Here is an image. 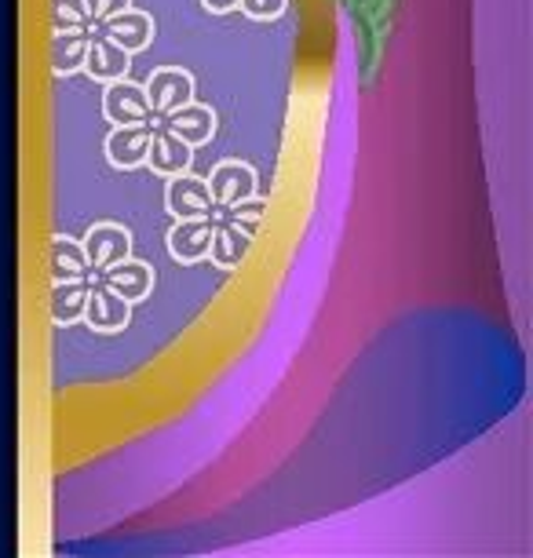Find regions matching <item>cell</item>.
<instances>
[{
	"label": "cell",
	"mask_w": 533,
	"mask_h": 558,
	"mask_svg": "<svg viewBox=\"0 0 533 558\" xmlns=\"http://www.w3.org/2000/svg\"><path fill=\"white\" fill-rule=\"evenodd\" d=\"M85 8H88L92 26H96V23H102V19H110V15L124 12V8H132V0H85Z\"/></svg>",
	"instance_id": "21"
},
{
	"label": "cell",
	"mask_w": 533,
	"mask_h": 558,
	"mask_svg": "<svg viewBox=\"0 0 533 558\" xmlns=\"http://www.w3.org/2000/svg\"><path fill=\"white\" fill-rule=\"evenodd\" d=\"M165 208H169L175 219H208L216 205H213V194H208L205 179L183 172V175L169 179V191H165Z\"/></svg>",
	"instance_id": "6"
},
{
	"label": "cell",
	"mask_w": 533,
	"mask_h": 558,
	"mask_svg": "<svg viewBox=\"0 0 533 558\" xmlns=\"http://www.w3.org/2000/svg\"><path fill=\"white\" fill-rule=\"evenodd\" d=\"M253 252V230L242 223H227V219H213V241H208V256L219 270H238Z\"/></svg>",
	"instance_id": "10"
},
{
	"label": "cell",
	"mask_w": 533,
	"mask_h": 558,
	"mask_svg": "<svg viewBox=\"0 0 533 558\" xmlns=\"http://www.w3.org/2000/svg\"><path fill=\"white\" fill-rule=\"evenodd\" d=\"M143 92H146V102H150L154 118H165V113L180 110L194 99V77L180 66H161L150 73Z\"/></svg>",
	"instance_id": "1"
},
{
	"label": "cell",
	"mask_w": 533,
	"mask_h": 558,
	"mask_svg": "<svg viewBox=\"0 0 533 558\" xmlns=\"http://www.w3.org/2000/svg\"><path fill=\"white\" fill-rule=\"evenodd\" d=\"M92 29H66V34H51L48 59L56 77H73L85 66V51H88Z\"/></svg>",
	"instance_id": "17"
},
{
	"label": "cell",
	"mask_w": 533,
	"mask_h": 558,
	"mask_svg": "<svg viewBox=\"0 0 533 558\" xmlns=\"http://www.w3.org/2000/svg\"><path fill=\"white\" fill-rule=\"evenodd\" d=\"M102 118L110 124H150L154 110L146 102L143 84H132L129 77L110 81L107 92H102Z\"/></svg>",
	"instance_id": "3"
},
{
	"label": "cell",
	"mask_w": 533,
	"mask_h": 558,
	"mask_svg": "<svg viewBox=\"0 0 533 558\" xmlns=\"http://www.w3.org/2000/svg\"><path fill=\"white\" fill-rule=\"evenodd\" d=\"M99 281L110 292H118L121 300H129L132 307H135V303H143L154 292V270L146 267V263L132 259V256L113 263V267H107V270H99Z\"/></svg>",
	"instance_id": "11"
},
{
	"label": "cell",
	"mask_w": 533,
	"mask_h": 558,
	"mask_svg": "<svg viewBox=\"0 0 533 558\" xmlns=\"http://www.w3.org/2000/svg\"><path fill=\"white\" fill-rule=\"evenodd\" d=\"M81 322H88V329H96V332H121V329H129V322H132V303L129 300H121L118 292H110L102 281L96 278L88 286V300H85V318Z\"/></svg>",
	"instance_id": "4"
},
{
	"label": "cell",
	"mask_w": 533,
	"mask_h": 558,
	"mask_svg": "<svg viewBox=\"0 0 533 558\" xmlns=\"http://www.w3.org/2000/svg\"><path fill=\"white\" fill-rule=\"evenodd\" d=\"M81 245H85L92 274L107 270V267H113V263H121V259L132 256V234L124 227H118V223H96L85 234Z\"/></svg>",
	"instance_id": "7"
},
{
	"label": "cell",
	"mask_w": 533,
	"mask_h": 558,
	"mask_svg": "<svg viewBox=\"0 0 533 558\" xmlns=\"http://www.w3.org/2000/svg\"><path fill=\"white\" fill-rule=\"evenodd\" d=\"M205 183H208V194H213L216 208L238 205V202H245V197H253L259 191L256 168L245 165V161H234V157L231 161H219Z\"/></svg>",
	"instance_id": "2"
},
{
	"label": "cell",
	"mask_w": 533,
	"mask_h": 558,
	"mask_svg": "<svg viewBox=\"0 0 533 558\" xmlns=\"http://www.w3.org/2000/svg\"><path fill=\"white\" fill-rule=\"evenodd\" d=\"M150 124H113V132L107 135L102 150H107V161L121 172H132V168L146 165V146H150Z\"/></svg>",
	"instance_id": "8"
},
{
	"label": "cell",
	"mask_w": 533,
	"mask_h": 558,
	"mask_svg": "<svg viewBox=\"0 0 533 558\" xmlns=\"http://www.w3.org/2000/svg\"><path fill=\"white\" fill-rule=\"evenodd\" d=\"M191 161H194V146L183 143L180 135L169 132L165 124H154L150 146H146V165H150V172L172 179V175H183L186 168H191Z\"/></svg>",
	"instance_id": "5"
},
{
	"label": "cell",
	"mask_w": 533,
	"mask_h": 558,
	"mask_svg": "<svg viewBox=\"0 0 533 558\" xmlns=\"http://www.w3.org/2000/svg\"><path fill=\"white\" fill-rule=\"evenodd\" d=\"M66 29H92L85 0H51V34Z\"/></svg>",
	"instance_id": "19"
},
{
	"label": "cell",
	"mask_w": 533,
	"mask_h": 558,
	"mask_svg": "<svg viewBox=\"0 0 533 558\" xmlns=\"http://www.w3.org/2000/svg\"><path fill=\"white\" fill-rule=\"evenodd\" d=\"M208 241H213V219H175L169 230V256L183 267L208 259Z\"/></svg>",
	"instance_id": "12"
},
{
	"label": "cell",
	"mask_w": 533,
	"mask_h": 558,
	"mask_svg": "<svg viewBox=\"0 0 533 558\" xmlns=\"http://www.w3.org/2000/svg\"><path fill=\"white\" fill-rule=\"evenodd\" d=\"M202 8H208L213 15H227V12H238V0H202Z\"/></svg>",
	"instance_id": "22"
},
{
	"label": "cell",
	"mask_w": 533,
	"mask_h": 558,
	"mask_svg": "<svg viewBox=\"0 0 533 558\" xmlns=\"http://www.w3.org/2000/svg\"><path fill=\"white\" fill-rule=\"evenodd\" d=\"M238 8H242V15L253 19V23H275V19L286 15L289 0H238Z\"/></svg>",
	"instance_id": "20"
},
{
	"label": "cell",
	"mask_w": 533,
	"mask_h": 558,
	"mask_svg": "<svg viewBox=\"0 0 533 558\" xmlns=\"http://www.w3.org/2000/svg\"><path fill=\"white\" fill-rule=\"evenodd\" d=\"M48 270H51V281H81V278H92V267H88V256H85V245L73 238H51L48 241Z\"/></svg>",
	"instance_id": "16"
},
{
	"label": "cell",
	"mask_w": 533,
	"mask_h": 558,
	"mask_svg": "<svg viewBox=\"0 0 533 558\" xmlns=\"http://www.w3.org/2000/svg\"><path fill=\"white\" fill-rule=\"evenodd\" d=\"M165 129L180 135L183 143H191V146H202L208 143L216 135V113L213 107H205V102H186V107L180 110H172V113H165V118H158Z\"/></svg>",
	"instance_id": "14"
},
{
	"label": "cell",
	"mask_w": 533,
	"mask_h": 558,
	"mask_svg": "<svg viewBox=\"0 0 533 558\" xmlns=\"http://www.w3.org/2000/svg\"><path fill=\"white\" fill-rule=\"evenodd\" d=\"M129 66H132L129 51H124L121 45H113V40H107L102 34H92L88 51H85V66H81L92 81H99V84L121 81L124 73H129Z\"/></svg>",
	"instance_id": "13"
},
{
	"label": "cell",
	"mask_w": 533,
	"mask_h": 558,
	"mask_svg": "<svg viewBox=\"0 0 533 558\" xmlns=\"http://www.w3.org/2000/svg\"><path fill=\"white\" fill-rule=\"evenodd\" d=\"M92 278L81 281H51V296H48V314L59 329H70L85 318V300H88Z\"/></svg>",
	"instance_id": "15"
},
{
	"label": "cell",
	"mask_w": 533,
	"mask_h": 558,
	"mask_svg": "<svg viewBox=\"0 0 533 558\" xmlns=\"http://www.w3.org/2000/svg\"><path fill=\"white\" fill-rule=\"evenodd\" d=\"M96 34H102L107 40H113V45H121L124 51H129V56H135V51L150 48L154 19L146 15V12H135V8H124V12L96 23Z\"/></svg>",
	"instance_id": "9"
},
{
	"label": "cell",
	"mask_w": 533,
	"mask_h": 558,
	"mask_svg": "<svg viewBox=\"0 0 533 558\" xmlns=\"http://www.w3.org/2000/svg\"><path fill=\"white\" fill-rule=\"evenodd\" d=\"M267 208H270L267 197L253 194V197H245V202H238V205L213 208V216H208V219H227V223H242L245 230H253V234H256V227H259V219L267 216Z\"/></svg>",
	"instance_id": "18"
}]
</instances>
